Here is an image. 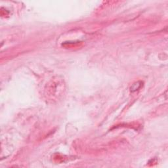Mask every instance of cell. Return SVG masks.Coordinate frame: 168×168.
<instances>
[{
  "label": "cell",
  "mask_w": 168,
  "mask_h": 168,
  "mask_svg": "<svg viewBox=\"0 0 168 168\" xmlns=\"http://www.w3.org/2000/svg\"><path fill=\"white\" fill-rule=\"evenodd\" d=\"M141 83H142L141 82H138L136 83H134L133 85V86L131 87V91L132 92L133 91H137V90H138L141 87Z\"/></svg>",
  "instance_id": "1"
}]
</instances>
